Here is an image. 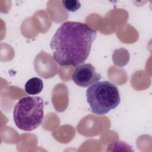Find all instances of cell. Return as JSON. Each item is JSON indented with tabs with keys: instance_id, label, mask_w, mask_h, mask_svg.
Here are the masks:
<instances>
[{
	"instance_id": "6da1fadb",
	"label": "cell",
	"mask_w": 152,
	"mask_h": 152,
	"mask_svg": "<svg viewBox=\"0 0 152 152\" xmlns=\"http://www.w3.org/2000/svg\"><path fill=\"white\" fill-rule=\"evenodd\" d=\"M97 31L88 24L66 21L57 29L50 42L53 58L60 66H77L88 58Z\"/></svg>"
},
{
	"instance_id": "7a4b0ae2",
	"label": "cell",
	"mask_w": 152,
	"mask_h": 152,
	"mask_svg": "<svg viewBox=\"0 0 152 152\" xmlns=\"http://www.w3.org/2000/svg\"><path fill=\"white\" fill-rule=\"evenodd\" d=\"M86 98L91 112L97 115L109 113L121 102L118 88L108 81H98L89 86Z\"/></svg>"
},
{
	"instance_id": "3957f363",
	"label": "cell",
	"mask_w": 152,
	"mask_h": 152,
	"mask_svg": "<svg viewBox=\"0 0 152 152\" xmlns=\"http://www.w3.org/2000/svg\"><path fill=\"white\" fill-rule=\"evenodd\" d=\"M44 104L39 96H26L20 99L13 110L15 125L21 130L31 131L38 128L44 118Z\"/></svg>"
},
{
	"instance_id": "277c9868",
	"label": "cell",
	"mask_w": 152,
	"mask_h": 152,
	"mask_svg": "<svg viewBox=\"0 0 152 152\" xmlns=\"http://www.w3.org/2000/svg\"><path fill=\"white\" fill-rule=\"evenodd\" d=\"M72 80L77 86L87 87L101 80V75L97 73L91 64H83L77 66L72 75Z\"/></svg>"
},
{
	"instance_id": "5b68a950",
	"label": "cell",
	"mask_w": 152,
	"mask_h": 152,
	"mask_svg": "<svg viewBox=\"0 0 152 152\" xmlns=\"http://www.w3.org/2000/svg\"><path fill=\"white\" fill-rule=\"evenodd\" d=\"M43 81L38 77H33L29 79L25 84L26 92L30 95L39 94L43 90Z\"/></svg>"
},
{
	"instance_id": "8992f818",
	"label": "cell",
	"mask_w": 152,
	"mask_h": 152,
	"mask_svg": "<svg viewBox=\"0 0 152 152\" xmlns=\"http://www.w3.org/2000/svg\"><path fill=\"white\" fill-rule=\"evenodd\" d=\"M61 4L63 8L69 12H75L81 7L80 2L77 0H64Z\"/></svg>"
}]
</instances>
